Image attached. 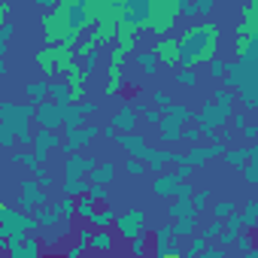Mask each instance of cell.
I'll use <instances>...</instances> for the list:
<instances>
[{
    "mask_svg": "<svg viewBox=\"0 0 258 258\" xmlns=\"http://www.w3.org/2000/svg\"><path fill=\"white\" fill-rule=\"evenodd\" d=\"M176 13H179V4H164V0H161V4H149L146 16H143V25L155 28V31H167L173 25Z\"/></svg>",
    "mask_w": 258,
    "mask_h": 258,
    "instance_id": "1",
    "label": "cell"
},
{
    "mask_svg": "<svg viewBox=\"0 0 258 258\" xmlns=\"http://www.w3.org/2000/svg\"><path fill=\"white\" fill-rule=\"evenodd\" d=\"M155 55L161 58V64H179L182 61V52H179V43L176 40H161L155 46Z\"/></svg>",
    "mask_w": 258,
    "mask_h": 258,
    "instance_id": "2",
    "label": "cell"
},
{
    "mask_svg": "<svg viewBox=\"0 0 258 258\" xmlns=\"http://www.w3.org/2000/svg\"><path fill=\"white\" fill-rule=\"evenodd\" d=\"M118 228H121L127 237H137V231L143 228V213H140V210L124 213V216H121V222H118Z\"/></svg>",
    "mask_w": 258,
    "mask_h": 258,
    "instance_id": "3",
    "label": "cell"
},
{
    "mask_svg": "<svg viewBox=\"0 0 258 258\" xmlns=\"http://www.w3.org/2000/svg\"><path fill=\"white\" fill-rule=\"evenodd\" d=\"M82 79H85V73H82V70H73V76H70V94H73V97L82 94Z\"/></svg>",
    "mask_w": 258,
    "mask_h": 258,
    "instance_id": "4",
    "label": "cell"
},
{
    "mask_svg": "<svg viewBox=\"0 0 258 258\" xmlns=\"http://www.w3.org/2000/svg\"><path fill=\"white\" fill-rule=\"evenodd\" d=\"M91 246H97V249H106V246H109V234L103 231V234H97V237H91Z\"/></svg>",
    "mask_w": 258,
    "mask_h": 258,
    "instance_id": "5",
    "label": "cell"
},
{
    "mask_svg": "<svg viewBox=\"0 0 258 258\" xmlns=\"http://www.w3.org/2000/svg\"><path fill=\"white\" fill-rule=\"evenodd\" d=\"M243 158H246V152H228V161H231V164H240Z\"/></svg>",
    "mask_w": 258,
    "mask_h": 258,
    "instance_id": "6",
    "label": "cell"
},
{
    "mask_svg": "<svg viewBox=\"0 0 258 258\" xmlns=\"http://www.w3.org/2000/svg\"><path fill=\"white\" fill-rule=\"evenodd\" d=\"M246 225H255V204L246 207Z\"/></svg>",
    "mask_w": 258,
    "mask_h": 258,
    "instance_id": "7",
    "label": "cell"
},
{
    "mask_svg": "<svg viewBox=\"0 0 258 258\" xmlns=\"http://www.w3.org/2000/svg\"><path fill=\"white\" fill-rule=\"evenodd\" d=\"M127 173H134V176H140V173H143V164L131 161V164H127Z\"/></svg>",
    "mask_w": 258,
    "mask_h": 258,
    "instance_id": "8",
    "label": "cell"
},
{
    "mask_svg": "<svg viewBox=\"0 0 258 258\" xmlns=\"http://www.w3.org/2000/svg\"><path fill=\"white\" fill-rule=\"evenodd\" d=\"M222 70H225V64H219V61H213V73H216V76H222Z\"/></svg>",
    "mask_w": 258,
    "mask_h": 258,
    "instance_id": "9",
    "label": "cell"
},
{
    "mask_svg": "<svg viewBox=\"0 0 258 258\" xmlns=\"http://www.w3.org/2000/svg\"><path fill=\"white\" fill-rule=\"evenodd\" d=\"M7 16H10V10H7V7H0V25L7 22Z\"/></svg>",
    "mask_w": 258,
    "mask_h": 258,
    "instance_id": "10",
    "label": "cell"
},
{
    "mask_svg": "<svg viewBox=\"0 0 258 258\" xmlns=\"http://www.w3.org/2000/svg\"><path fill=\"white\" fill-rule=\"evenodd\" d=\"M158 258H182V255H179V252H161Z\"/></svg>",
    "mask_w": 258,
    "mask_h": 258,
    "instance_id": "11",
    "label": "cell"
}]
</instances>
